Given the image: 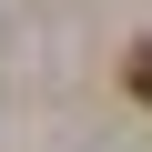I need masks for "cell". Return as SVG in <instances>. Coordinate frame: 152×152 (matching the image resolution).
Segmentation results:
<instances>
[{"label":"cell","mask_w":152,"mask_h":152,"mask_svg":"<svg viewBox=\"0 0 152 152\" xmlns=\"http://www.w3.org/2000/svg\"><path fill=\"white\" fill-rule=\"evenodd\" d=\"M122 81H132V91L152 102V41H132V61H122Z\"/></svg>","instance_id":"cell-1"}]
</instances>
